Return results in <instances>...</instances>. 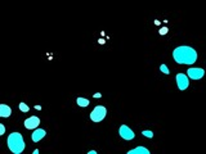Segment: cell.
<instances>
[{"mask_svg":"<svg viewBox=\"0 0 206 154\" xmlns=\"http://www.w3.org/2000/svg\"><path fill=\"white\" fill-rule=\"evenodd\" d=\"M173 58L178 64H187L191 65L196 63L197 58V51L192 46H187V45H180L173 50Z\"/></svg>","mask_w":206,"mask_h":154,"instance_id":"cell-1","label":"cell"},{"mask_svg":"<svg viewBox=\"0 0 206 154\" xmlns=\"http://www.w3.org/2000/svg\"><path fill=\"white\" fill-rule=\"evenodd\" d=\"M128 154H150V150L144 147H137L134 149H130Z\"/></svg>","mask_w":206,"mask_h":154,"instance_id":"cell-10","label":"cell"},{"mask_svg":"<svg viewBox=\"0 0 206 154\" xmlns=\"http://www.w3.org/2000/svg\"><path fill=\"white\" fill-rule=\"evenodd\" d=\"M175 81H176L179 90H185L190 86V77H188V75H185V73H178L175 77Z\"/></svg>","mask_w":206,"mask_h":154,"instance_id":"cell-4","label":"cell"},{"mask_svg":"<svg viewBox=\"0 0 206 154\" xmlns=\"http://www.w3.org/2000/svg\"><path fill=\"white\" fill-rule=\"evenodd\" d=\"M18 108H19V110H21V112H23V113H27L28 110H30V107H28V105L26 104V103H23V102L19 103Z\"/></svg>","mask_w":206,"mask_h":154,"instance_id":"cell-12","label":"cell"},{"mask_svg":"<svg viewBox=\"0 0 206 154\" xmlns=\"http://www.w3.org/2000/svg\"><path fill=\"white\" fill-rule=\"evenodd\" d=\"M106 116H107V108L103 107V105H97L90 112V119L93 122H95V123L103 121L106 118Z\"/></svg>","mask_w":206,"mask_h":154,"instance_id":"cell-3","label":"cell"},{"mask_svg":"<svg viewBox=\"0 0 206 154\" xmlns=\"http://www.w3.org/2000/svg\"><path fill=\"white\" fill-rule=\"evenodd\" d=\"M142 135L146 136V138H148V139H152L153 138V132H152V131H150V130H143L142 131Z\"/></svg>","mask_w":206,"mask_h":154,"instance_id":"cell-13","label":"cell"},{"mask_svg":"<svg viewBox=\"0 0 206 154\" xmlns=\"http://www.w3.org/2000/svg\"><path fill=\"white\" fill-rule=\"evenodd\" d=\"M39 125H40V118L36 116H31L27 119H25V127L27 130H35V128L39 127Z\"/></svg>","mask_w":206,"mask_h":154,"instance_id":"cell-7","label":"cell"},{"mask_svg":"<svg viewBox=\"0 0 206 154\" xmlns=\"http://www.w3.org/2000/svg\"><path fill=\"white\" fill-rule=\"evenodd\" d=\"M5 132V126L3 123H0V135H4Z\"/></svg>","mask_w":206,"mask_h":154,"instance_id":"cell-16","label":"cell"},{"mask_svg":"<svg viewBox=\"0 0 206 154\" xmlns=\"http://www.w3.org/2000/svg\"><path fill=\"white\" fill-rule=\"evenodd\" d=\"M88 154H97V152H95V150H90V152L88 153Z\"/></svg>","mask_w":206,"mask_h":154,"instance_id":"cell-19","label":"cell"},{"mask_svg":"<svg viewBox=\"0 0 206 154\" xmlns=\"http://www.w3.org/2000/svg\"><path fill=\"white\" fill-rule=\"evenodd\" d=\"M160 71H161L162 73H165V75H169V73H170V71H169V68H168L166 64H161V65H160Z\"/></svg>","mask_w":206,"mask_h":154,"instance_id":"cell-14","label":"cell"},{"mask_svg":"<svg viewBox=\"0 0 206 154\" xmlns=\"http://www.w3.org/2000/svg\"><path fill=\"white\" fill-rule=\"evenodd\" d=\"M160 35H166V33L169 32V28L168 27H162V28H160Z\"/></svg>","mask_w":206,"mask_h":154,"instance_id":"cell-15","label":"cell"},{"mask_svg":"<svg viewBox=\"0 0 206 154\" xmlns=\"http://www.w3.org/2000/svg\"><path fill=\"white\" fill-rule=\"evenodd\" d=\"M187 75L191 80H201L202 77L205 76V70L204 68H200V67L198 68L191 67V68H188Z\"/></svg>","mask_w":206,"mask_h":154,"instance_id":"cell-6","label":"cell"},{"mask_svg":"<svg viewBox=\"0 0 206 154\" xmlns=\"http://www.w3.org/2000/svg\"><path fill=\"white\" fill-rule=\"evenodd\" d=\"M7 142H8L9 150L14 154H21L26 148L25 139L19 132H12L9 136H8Z\"/></svg>","mask_w":206,"mask_h":154,"instance_id":"cell-2","label":"cell"},{"mask_svg":"<svg viewBox=\"0 0 206 154\" xmlns=\"http://www.w3.org/2000/svg\"><path fill=\"white\" fill-rule=\"evenodd\" d=\"M98 42H99V44H104L106 41H104V40H103V39H99V40H98Z\"/></svg>","mask_w":206,"mask_h":154,"instance_id":"cell-18","label":"cell"},{"mask_svg":"<svg viewBox=\"0 0 206 154\" xmlns=\"http://www.w3.org/2000/svg\"><path fill=\"white\" fill-rule=\"evenodd\" d=\"M35 109H38V110H40V109H41V107H40V105H35Z\"/></svg>","mask_w":206,"mask_h":154,"instance_id":"cell-20","label":"cell"},{"mask_svg":"<svg viewBox=\"0 0 206 154\" xmlns=\"http://www.w3.org/2000/svg\"><path fill=\"white\" fill-rule=\"evenodd\" d=\"M93 98H95V99L102 98V94H101V93H95V94H93Z\"/></svg>","mask_w":206,"mask_h":154,"instance_id":"cell-17","label":"cell"},{"mask_svg":"<svg viewBox=\"0 0 206 154\" xmlns=\"http://www.w3.org/2000/svg\"><path fill=\"white\" fill-rule=\"evenodd\" d=\"M45 136H47V131L43 130V128H35L34 130V132L31 134V139H32L34 142H39L41 139H44Z\"/></svg>","mask_w":206,"mask_h":154,"instance_id":"cell-8","label":"cell"},{"mask_svg":"<svg viewBox=\"0 0 206 154\" xmlns=\"http://www.w3.org/2000/svg\"><path fill=\"white\" fill-rule=\"evenodd\" d=\"M119 134L120 136H121L124 140H133L134 138H135V134H134V131L131 130L129 126H126V125H121L119 128Z\"/></svg>","mask_w":206,"mask_h":154,"instance_id":"cell-5","label":"cell"},{"mask_svg":"<svg viewBox=\"0 0 206 154\" xmlns=\"http://www.w3.org/2000/svg\"><path fill=\"white\" fill-rule=\"evenodd\" d=\"M12 114V108L7 104H0V117L3 118H8Z\"/></svg>","mask_w":206,"mask_h":154,"instance_id":"cell-9","label":"cell"},{"mask_svg":"<svg viewBox=\"0 0 206 154\" xmlns=\"http://www.w3.org/2000/svg\"><path fill=\"white\" fill-rule=\"evenodd\" d=\"M76 103H77V105H79V107H88V105L90 104L89 99H87V98H77L76 99Z\"/></svg>","mask_w":206,"mask_h":154,"instance_id":"cell-11","label":"cell"}]
</instances>
